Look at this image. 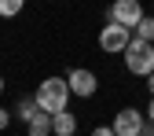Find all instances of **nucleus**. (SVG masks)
I'll list each match as a JSON object with an SVG mask.
<instances>
[{"label": "nucleus", "mask_w": 154, "mask_h": 136, "mask_svg": "<svg viewBox=\"0 0 154 136\" xmlns=\"http://www.w3.org/2000/svg\"><path fill=\"white\" fill-rule=\"evenodd\" d=\"M33 100H37V107H41L44 114H51V118L63 114L66 103H70V85H66V77H44V81L37 85Z\"/></svg>", "instance_id": "f257e3e1"}, {"label": "nucleus", "mask_w": 154, "mask_h": 136, "mask_svg": "<svg viewBox=\"0 0 154 136\" xmlns=\"http://www.w3.org/2000/svg\"><path fill=\"white\" fill-rule=\"evenodd\" d=\"M125 66H128V74H136V77H150L154 74V44H147V41H128V48H125Z\"/></svg>", "instance_id": "f03ea898"}, {"label": "nucleus", "mask_w": 154, "mask_h": 136, "mask_svg": "<svg viewBox=\"0 0 154 136\" xmlns=\"http://www.w3.org/2000/svg\"><path fill=\"white\" fill-rule=\"evenodd\" d=\"M110 22H118V26H125L132 33L143 22V4H140V0H118V4L110 8Z\"/></svg>", "instance_id": "7ed1b4c3"}, {"label": "nucleus", "mask_w": 154, "mask_h": 136, "mask_svg": "<svg viewBox=\"0 0 154 136\" xmlns=\"http://www.w3.org/2000/svg\"><path fill=\"white\" fill-rule=\"evenodd\" d=\"M143 114L136 110V107H125V110H118V118H114V136H140L143 132Z\"/></svg>", "instance_id": "20e7f679"}, {"label": "nucleus", "mask_w": 154, "mask_h": 136, "mask_svg": "<svg viewBox=\"0 0 154 136\" xmlns=\"http://www.w3.org/2000/svg\"><path fill=\"white\" fill-rule=\"evenodd\" d=\"M128 41H132V33L125 26H118V22H106V30L99 33V48L103 52H125Z\"/></svg>", "instance_id": "39448f33"}, {"label": "nucleus", "mask_w": 154, "mask_h": 136, "mask_svg": "<svg viewBox=\"0 0 154 136\" xmlns=\"http://www.w3.org/2000/svg\"><path fill=\"white\" fill-rule=\"evenodd\" d=\"M66 85H70V96H81V100H88L99 81H95V74H92V70H73V74L66 77Z\"/></svg>", "instance_id": "423d86ee"}, {"label": "nucleus", "mask_w": 154, "mask_h": 136, "mask_svg": "<svg viewBox=\"0 0 154 136\" xmlns=\"http://www.w3.org/2000/svg\"><path fill=\"white\" fill-rule=\"evenodd\" d=\"M51 132H55V136H73V132H77V118H73L70 110L55 114V118H51Z\"/></svg>", "instance_id": "0eeeda50"}, {"label": "nucleus", "mask_w": 154, "mask_h": 136, "mask_svg": "<svg viewBox=\"0 0 154 136\" xmlns=\"http://www.w3.org/2000/svg\"><path fill=\"white\" fill-rule=\"evenodd\" d=\"M15 114H18V122H26V125H29L37 114H41V107H37V100H33V96H22V100L15 103Z\"/></svg>", "instance_id": "6e6552de"}, {"label": "nucleus", "mask_w": 154, "mask_h": 136, "mask_svg": "<svg viewBox=\"0 0 154 136\" xmlns=\"http://www.w3.org/2000/svg\"><path fill=\"white\" fill-rule=\"evenodd\" d=\"M48 132H51V114L41 110V114L29 122V136H48Z\"/></svg>", "instance_id": "1a4fd4ad"}, {"label": "nucleus", "mask_w": 154, "mask_h": 136, "mask_svg": "<svg viewBox=\"0 0 154 136\" xmlns=\"http://www.w3.org/2000/svg\"><path fill=\"white\" fill-rule=\"evenodd\" d=\"M136 37L147 41V44H154V15H143V22L136 26Z\"/></svg>", "instance_id": "9d476101"}, {"label": "nucleus", "mask_w": 154, "mask_h": 136, "mask_svg": "<svg viewBox=\"0 0 154 136\" xmlns=\"http://www.w3.org/2000/svg\"><path fill=\"white\" fill-rule=\"evenodd\" d=\"M18 11H22V0H0V15H4V18H11Z\"/></svg>", "instance_id": "9b49d317"}, {"label": "nucleus", "mask_w": 154, "mask_h": 136, "mask_svg": "<svg viewBox=\"0 0 154 136\" xmlns=\"http://www.w3.org/2000/svg\"><path fill=\"white\" fill-rule=\"evenodd\" d=\"M8 125H11V114H8L4 107H0V129H8Z\"/></svg>", "instance_id": "f8f14e48"}, {"label": "nucleus", "mask_w": 154, "mask_h": 136, "mask_svg": "<svg viewBox=\"0 0 154 136\" xmlns=\"http://www.w3.org/2000/svg\"><path fill=\"white\" fill-rule=\"evenodd\" d=\"M92 136H114V129H106V125H99V129H92Z\"/></svg>", "instance_id": "ddd939ff"}, {"label": "nucleus", "mask_w": 154, "mask_h": 136, "mask_svg": "<svg viewBox=\"0 0 154 136\" xmlns=\"http://www.w3.org/2000/svg\"><path fill=\"white\" fill-rule=\"evenodd\" d=\"M140 136H154V125H143V132Z\"/></svg>", "instance_id": "4468645a"}, {"label": "nucleus", "mask_w": 154, "mask_h": 136, "mask_svg": "<svg viewBox=\"0 0 154 136\" xmlns=\"http://www.w3.org/2000/svg\"><path fill=\"white\" fill-rule=\"evenodd\" d=\"M147 88H150V96H154V74H150V77H147Z\"/></svg>", "instance_id": "2eb2a0df"}, {"label": "nucleus", "mask_w": 154, "mask_h": 136, "mask_svg": "<svg viewBox=\"0 0 154 136\" xmlns=\"http://www.w3.org/2000/svg\"><path fill=\"white\" fill-rule=\"evenodd\" d=\"M150 125H154V100H150Z\"/></svg>", "instance_id": "dca6fc26"}, {"label": "nucleus", "mask_w": 154, "mask_h": 136, "mask_svg": "<svg viewBox=\"0 0 154 136\" xmlns=\"http://www.w3.org/2000/svg\"><path fill=\"white\" fill-rule=\"evenodd\" d=\"M0 92H4V77H0Z\"/></svg>", "instance_id": "f3484780"}]
</instances>
